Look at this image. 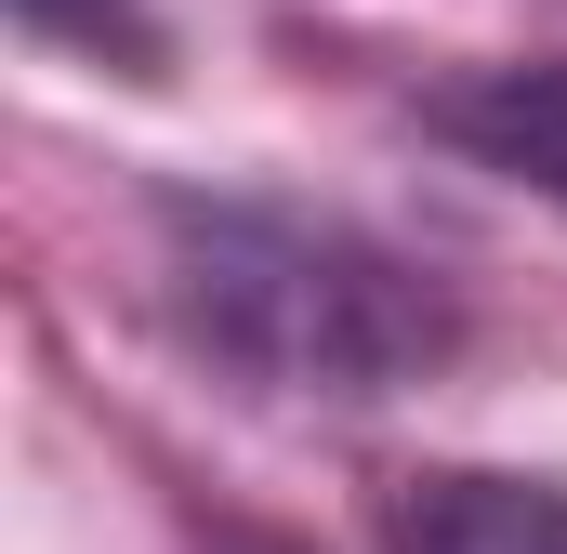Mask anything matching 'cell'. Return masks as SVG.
<instances>
[{
  "label": "cell",
  "instance_id": "cell-1",
  "mask_svg": "<svg viewBox=\"0 0 567 554\" xmlns=\"http://www.w3.org/2000/svg\"><path fill=\"white\" fill-rule=\"evenodd\" d=\"M158 304L212 370H238L251 397H317V410L410 397L449 357V290L423 265H396L383 238L290 212V198L172 185L158 198Z\"/></svg>",
  "mask_w": 567,
  "mask_h": 554
},
{
  "label": "cell",
  "instance_id": "cell-3",
  "mask_svg": "<svg viewBox=\"0 0 567 554\" xmlns=\"http://www.w3.org/2000/svg\"><path fill=\"white\" fill-rule=\"evenodd\" d=\"M423 120L462 145V158H488L502 185H528V198L567 212V66H475V80L435 93Z\"/></svg>",
  "mask_w": 567,
  "mask_h": 554
},
{
  "label": "cell",
  "instance_id": "cell-2",
  "mask_svg": "<svg viewBox=\"0 0 567 554\" xmlns=\"http://www.w3.org/2000/svg\"><path fill=\"white\" fill-rule=\"evenodd\" d=\"M396 554H567V489L555 475H502V462H423L383 502Z\"/></svg>",
  "mask_w": 567,
  "mask_h": 554
},
{
  "label": "cell",
  "instance_id": "cell-4",
  "mask_svg": "<svg viewBox=\"0 0 567 554\" xmlns=\"http://www.w3.org/2000/svg\"><path fill=\"white\" fill-rule=\"evenodd\" d=\"M198 554H303V542H290V529H212Z\"/></svg>",
  "mask_w": 567,
  "mask_h": 554
}]
</instances>
